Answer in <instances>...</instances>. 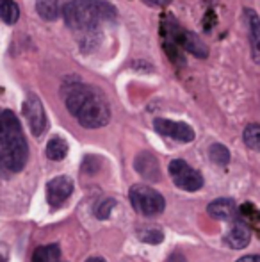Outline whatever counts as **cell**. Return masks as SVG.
<instances>
[{
	"mask_svg": "<svg viewBox=\"0 0 260 262\" xmlns=\"http://www.w3.org/2000/svg\"><path fill=\"white\" fill-rule=\"evenodd\" d=\"M63 93L68 111L84 128H100L109 123L111 107L98 88L84 82H72L64 84Z\"/></svg>",
	"mask_w": 260,
	"mask_h": 262,
	"instance_id": "6da1fadb",
	"label": "cell"
},
{
	"mask_svg": "<svg viewBox=\"0 0 260 262\" xmlns=\"http://www.w3.org/2000/svg\"><path fill=\"white\" fill-rule=\"evenodd\" d=\"M29 146L13 111L0 109V171L16 173L25 166Z\"/></svg>",
	"mask_w": 260,
	"mask_h": 262,
	"instance_id": "7a4b0ae2",
	"label": "cell"
},
{
	"mask_svg": "<svg viewBox=\"0 0 260 262\" xmlns=\"http://www.w3.org/2000/svg\"><path fill=\"white\" fill-rule=\"evenodd\" d=\"M61 13L69 29L93 32L102 21L114 20L116 7L107 0H69Z\"/></svg>",
	"mask_w": 260,
	"mask_h": 262,
	"instance_id": "3957f363",
	"label": "cell"
},
{
	"mask_svg": "<svg viewBox=\"0 0 260 262\" xmlns=\"http://www.w3.org/2000/svg\"><path fill=\"white\" fill-rule=\"evenodd\" d=\"M129 200L132 207L143 216H157L166 207V200L162 194L145 184H135L130 187Z\"/></svg>",
	"mask_w": 260,
	"mask_h": 262,
	"instance_id": "277c9868",
	"label": "cell"
},
{
	"mask_svg": "<svg viewBox=\"0 0 260 262\" xmlns=\"http://www.w3.org/2000/svg\"><path fill=\"white\" fill-rule=\"evenodd\" d=\"M170 175L171 180L175 182V186L180 187L184 191H198L203 186V177L200 175V171H196L193 166H189L182 159H175L170 162Z\"/></svg>",
	"mask_w": 260,
	"mask_h": 262,
	"instance_id": "5b68a950",
	"label": "cell"
},
{
	"mask_svg": "<svg viewBox=\"0 0 260 262\" xmlns=\"http://www.w3.org/2000/svg\"><path fill=\"white\" fill-rule=\"evenodd\" d=\"M23 116L36 138H39V136L46 130V127H49L45 107H43L38 95H34V93L27 95V98H25V102H23Z\"/></svg>",
	"mask_w": 260,
	"mask_h": 262,
	"instance_id": "8992f818",
	"label": "cell"
},
{
	"mask_svg": "<svg viewBox=\"0 0 260 262\" xmlns=\"http://www.w3.org/2000/svg\"><path fill=\"white\" fill-rule=\"evenodd\" d=\"M153 128L160 136H166V138L177 139V141L182 143H189L195 139V130L187 123H184V121H171L166 120V118H157L153 121Z\"/></svg>",
	"mask_w": 260,
	"mask_h": 262,
	"instance_id": "52a82bcc",
	"label": "cell"
},
{
	"mask_svg": "<svg viewBox=\"0 0 260 262\" xmlns=\"http://www.w3.org/2000/svg\"><path fill=\"white\" fill-rule=\"evenodd\" d=\"M73 193V184L68 177H56L46 184V202L52 207H59Z\"/></svg>",
	"mask_w": 260,
	"mask_h": 262,
	"instance_id": "ba28073f",
	"label": "cell"
},
{
	"mask_svg": "<svg viewBox=\"0 0 260 262\" xmlns=\"http://www.w3.org/2000/svg\"><path fill=\"white\" fill-rule=\"evenodd\" d=\"M208 214L212 217H218L221 221H241L239 217V209H237L235 202L230 200V198H219V200H214L212 204H208Z\"/></svg>",
	"mask_w": 260,
	"mask_h": 262,
	"instance_id": "9c48e42d",
	"label": "cell"
},
{
	"mask_svg": "<svg viewBox=\"0 0 260 262\" xmlns=\"http://www.w3.org/2000/svg\"><path fill=\"white\" fill-rule=\"evenodd\" d=\"M135 169L141 177H145L146 180L150 182H157L160 179V168H159V162L157 159L152 156L150 152H143L135 157V162H134Z\"/></svg>",
	"mask_w": 260,
	"mask_h": 262,
	"instance_id": "30bf717a",
	"label": "cell"
},
{
	"mask_svg": "<svg viewBox=\"0 0 260 262\" xmlns=\"http://www.w3.org/2000/svg\"><path fill=\"white\" fill-rule=\"evenodd\" d=\"M250 239H251L250 227H248L244 221H237L225 235V243L230 248H235V250H241V248H244V246H248Z\"/></svg>",
	"mask_w": 260,
	"mask_h": 262,
	"instance_id": "8fae6325",
	"label": "cell"
},
{
	"mask_svg": "<svg viewBox=\"0 0 260 262\" xmlns=\"http://www.w3.org/2000/svg\"><path fill=\"white\" fill-rule=\"evenodd\" d=\"M178 43L187 50L189 54H193L195 57H207L208 55V49L203 43V39H200V36L195 34V32H180V36H177Z\"/></svg>",
	"mask_w": 260,
	"mask_h": 262,
	"instance_id": "7c38bea8",
	"label": "cell"
},
{
	"mask_svg": "<svg viewBox=\"0 0 260 262\" xmlns=\"http://www.w3.org/2000/svg\"><path fill=\"white\" fill-rule=\"evenodd\" d=\"M36 11L43 20L54 21L59 18L63 7H61L59 0H36Z\"/></svg>",
	"mask_w": 260,
	"mask_h": 262,
	"instance_id": "4fadbf2b",
	"label": "cell"
},
{
	"mask_svg": "<svg viewBox=\"0 0 260 262\" xmlns=\"http://www.w3.org/2000/svg\"><path fill=\"white\" fill-rule=\"evenodd\" d=\"M246 14H248V27H250V38H251V54H253V61L258 62L260 57V49H258V39H260V34H258V27H260V20L257 16L253 9H246Z\"/></svg>",
	"mask_w": 260,
	"mask_h": 262,
	"instance_id": "5bb4252c",
	"label": "cell"
},
{
	"mask_svg": "<svg viewBox=\"0 0 260 262\" xmlns=\"http://www.w3.org/2000/svg\"><path fill=\"white\" fill-rule=\"evenodd\" d=\"M32 262H63L59 245H45L36 248L32 253Z\"/></svg>",
	"mask_w": 260,
	"mask_h": 262,
	"instance_id": "9a60e30c",
	"label": "cell"
},
{
	"mask_svg": "<svg viewBox=\"0 0 260 262\" xmlns=\"http://www.w3.org/2000/svg\"><path fill=\"white\" fill-rule=\"evenodd\" d=\"M66 154H68V143L63 138H52L46 143L45 156L50 161H61V159L66 157Z\"/></svg>",
	"mask_w": 260,
	"mask_h": 262,
	"instance_id": "2e32d148",
	"label": "cell"
},
{
	"mask_svg": "<svg viewBox=\"0 0 260 262\" xmlns=\"http://www.w3.org/2000/svg\"><path fill=\"white\" fill-rule=\"evenodd\" d=\"M0 18H2L7 25L16 24L18 18H20V7H18V4H14L13 0L0 4Z\"/></svg>",
	"mask_w": 260,
	"mask_h": 262,
	"instance_id": "e0dca14e",
	"label": "cell"
},
{
	"mask_svg": "<svg viewBox=\"0 0 260 262\" xmlns=\"http://www.w3.org/2000/svg\"><path fill=\"white\" fill-rule=\"evenodd\" d=\"M244 143L246 146H250L251 150H258L260 146V127L257 123H250L246 128H244Z\"/></svg>",
	"mask_w": 260,
	"mask_h": 262,
	"instance_id": "ac0fdd59",
	"label": "cell"
},
{
	"mask_svg": "<svg viewBox=\"0 0 260 262\" xmlns=\"http://www.w3.org/2000/svg\"><path fill=\"white\" fill-rule=\"evenodd\" d=\"M208 157H210V161L216 162V164L225 166V164H228V161H230V152L226 146L216 143V145H212L210 150H208Z\"/></svg>",
	"mask_w": 260,
	"mask_h": 262,
	"instance_id": "d6986e66",
	"label": "cell"
},
{
	"mask_svg": "<svg viewBox=\"0 0 260 262\" xmlns=\"http://www.w3.org/2000/svg\"><path fill=\"white\" fill-rule=\"evenodd\" d=\"M239 217H244V220L251 225H257L260 214H258L257 207H255L251 202H246V204H243V207L239 209Z\"/></svg>",
	"mask_w": 260,
	"mask_h": 262,
	"instance_id": "ffe728a7",
	"label": "cell"
},
{
	"mask_svg": "<svg viewBox=\"0 0 260 262\" xmlns=\"http://www.w3.org/2000/svg\"><path fill=\"white\" fill-rule=\"evenodd\" d=\"M116 202L114 198H107V200H102L100 204L97 205V209H94V214H97L98 220H107L109 216H111V210L114 209Z\"/></svg>",
	"mask_w": 260,
	"mask_h": 262,
	"instance_id": "44dd1931",
	"label": "cell"
},
{
	"mask_svg": "<svg viewBox=\"0 0 260 262\" xmlns=\"http://www.w3.org/2000/svg\"><path fill=\"white\" fill-rule=\"evenodd\" d=\"M139 237H141V241L150 243V245H159L164 239V235H162V232H159V230H148L146 234L139 235Z\"/></svg>",
	"mask_w": 260,
	"mask_h": 262,
	"instance_id": "7402d4cb",
	"label": "cell"
},
{
	"mask_svg": "<svg viewBox=\"0 0 260 262\" xmlns=\"http://www.w3.org/2000/svg\"><path fill=\"white\" fill-rule=\"evenodd\" d=\"M146 4H150V6H157V7H164L168 6V4L171 2V0H145Z\"/></svg>",
	"mask_w": 260,
	"mask_h": 262,
	"instance_id": "603a6c76",
	"label": "cell"
},
{
	"mask_svg": "<svg viewBox=\"0 0 260 262\" xmlns=\"http://www.w3.org/2000/svg\"><path fill=\"white\" fill-rule=\"evenodd\" d=\"M237 262H260V257L258 255H246L243 259H239Z\"/></svg>",
	"mask_w": 260,
	"mask_h": 262,
	"instance_id": "cb8c5ba5",
	"label": "cell"
},
{
	"mask_svg": "<svg viewBox=\"0 0 260 262\" xmlns=\"http://www.w3.org/2000/svg\"><path fill=\"white\" fill-rule=\"evenodd\" d=\"M86 262H105L102 257H91V259H87Z\"/></svg>",
	"mask_w": 260,
	"mask_h": 262,
	"instance_id": "d4e9b609",
	"label": "cell"
},
{
	"mask_svg": "<svg viewBox=\"0 0 260 262\" xmlns=\"http://www.w3.org/2000/svg\"><path fill=\"white\" fill-rule=\"evenodd\" d=\"M0 2H9V0H0Z\"/></svg>",
	"mask_w": 260,
	"mask_h": 262,
	"instance_id": "484cf974",
	"label": "cell"
}]
</instances>
